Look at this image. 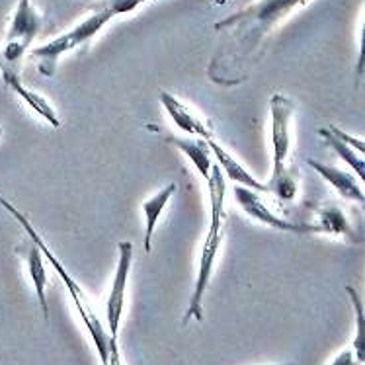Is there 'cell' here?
I'll return each mask as SVG.
<instances>
[{
  "label": "cell",
  "instance_id": "obj_12",
  "mask_svg": "<svg viewBox=\"0 0 365 365\" xmlns=\"http://www.w3.org/2000/svg\"><path fill=\"white\" fill-rule=\"evenodd\" d=\"M307 164L313 168L317 174H321L322 180H327L330 186L334 187L338 194L342 195L344 200H350V202L356 203H365V194H364V187L359 184V180L350 174V172L340 170V168H336V166H328L324 163H319V160H313V158H309Z\"/></svg>",
  "mask_w": 365,
  "mask_h": 365
},
{
  "label": "cell",
  "instance_id": "obj_7",
  "mask_svg": "<svg viewBox=\"0 0 365 365\" xmlns=\"http://www.w3.org/2000/svg\"><path fill=\"white\" fill-rule=\"evenodd\" d=\"M131 264H133V245L127 240H121L118 245V268H115L112 289H110L108 303H106V330L112 338H118L120 334V322L123 309H125V291L129 274H131Z\"/></svg>",
  "mask_w": 365,
  "mask_h": 365
},
{
  "label": "cell",
  "instance_id": "obj_15",
  "mask_svg": "<svg viewBox=\"0 0 365 365\" xmlns=\"http://www.w3.org/2000/svg\"><path fill=\"white\" fill-rule=\"evenodd\" d=\"M176 184H166L163 190H158L157 194L150 195L149 200H145L141 205L143 215H145V237H143V245H145V252H150L153 248V235L157 229V223L160 215H163L164 207L168 205L172 200V195L176 194Z\"/></svg>",
  "mask_w": 365,
  "mask_h": 365
},
{
  "label": "cell",
  "instance_id": "obj_25",
  "mask_svg": "<svg viewBox=\"0 0 365 365\" xmlns=\"http://www.w3.org/2000/svg\"><path fill=\"white\" fill-rule=\"evenodd\" d=\"M145 2H149V0H143V4H145Z\"/></svg>",
  "mask_w": 365,
  "mask_h": 365
},
{
  "label": "cell",
  "instance_id": "obj_9",
  "mask_svg": "<svg viewBox=\"0 0 365 365\" xmlns=\"http://www.w3.org/2000/svg\"><path fill=\"white\" fill-rule=\"evenodd\" d=\"M160 104L166 110V113L170 115V120L180 127L184 133L190 137H202V139H213V127L209 121H205L200 113L192 110L190 106H186L182 100L170 94V92H160Z\"/></svg>",
  "mask_w": 365,
  "mask_h": 365
},
{
  "label": "cell",
  "instance_id": "obj_2",
  "mask_svg": "<svg viewBox=\"0 0 365 365\" xmlns=\"http://www.w3.org/2000/svg\"><path fill=\"white\" fill-rule=\"evenodd\" d=\"M295 113V102L289 96L277 92L269 100L272 115V149H274V172L266 184L268 194H274L282 202L295 200L299 192V172L289 166L291 153V120Z\"/></svg>",
  "mask_w": 365,
  "mask_h": 365
},
{
  "label": "cell",
  "instance_id": "obj_16",
  "mask_svg": "<svg viewBox=\"0 0 365 365\" xmlns=\"http://www.w3.org/2000/svg\"><path fill=\"white\" fill-rule=\"evenodd\" d=\"M168 143H172L187 160H192L195 170L202 174V178H209L213 163H211V150H209L205 139L197 141L192 137H168Z\"/></svg>",
  "mask_w": 365,
  "mask_h": 365
},
{
  "label": "cell",
  "instance_id": "obj_4",
  "mask_svg": "<svg viewBox=\"0 0 365 365\" xmlns=\"http://www.w3.org/2000/svg\"><path fill=\"white\" fill-rule=\"evenodd\" d=\"M115 18V12L112 10V6L106 2L104 6H100L98 10H94L92 14L86 16L82 22H78L75 28H71L65 34H61L51 41L39 45L31 51V57L38 61L39 73L43 76H53L55 75V68H57V63L65 55V53L73 51V49H78L84 43H88L90 39H94L102 31L106 24L112 22Z\"/></svg>",
  "mask_w": 365,
  "mask_h": 365
},
{
  "label": "cell",
  "instance_id": "obj_8",
  "mask_svg": "<svg viewBox=\"0 0 365 365\" xmlns=\"http://www.w3.org/2000/svg\"><path fill=\"white\" fill-rule=\"evenodd\" d=\"M235 200L239 203L242 211L246 215L258 221L262 225H268L276 231H285V232H295V235H319L314 223H295V221H289L282 215H276L272 209L262 202L258 192L254 190H248V187L235 186Z\"/></svg>",
  "mask_w": 365,
  "mask_h": 365
},
{
  "label": "cell",
  "instance_id": "obj_22",
  "mask_svg": "<svg viewBox=\"0 0 365 365\" xmlns=\"http://www.w3.org/2000/svg\"><path fill=\"white\" fill-rule=\"evenodd\" d=\"M229 0H215V4H227Z\"/></svg>",
  "mask_w": 365,
  "mask_h": 365
},
{
  "label": "cell",
  "instance_id": "obj_5",
  "mask_svg": "<svg viewBox=\"0 0 365 365\" xmlns=\"http://www.w3.org/2000/svg\"><path fill=\"white\" fill-rule=\"evenodd\" d=\"M43 18L31 0H18V6L12 16V22L6 34V45L0 51V61L10 67H20L24 55L30 51L34 39L38 38Z\"/></svg>",
  "mask_w": 365,
  "mask_h": 365
},
{
  "label": "cell",
  "instance_id": "obj_21",
  "mask_svg": "<svg viewBox=\"0 0 365 365\" xmlns=\"http://www.w3.org/2000/svg\"><path fill=\"white\" fill-rule=\"evenodd\" d=\"M330 365H364V364L356 358V354H354L351 348H346V350H342L338 356H336L334 361H332Z\"/></svg>",
  "mask_w": 365,
  "mask_h": 365
},
{
  "label": "cell",
  "instance_id": "obj_1",
  "mask_svg": "<svg viewBox=\"0 0 365 365\" xmlns=\"http://www.w3.org/2000/svg\"><path fill=\"white\" fill-rule=\"evenodd\" d=\"M307 0H252L237 14L215 24L223 34L207 73L211 81L223 86L245 82L266 49V39L277 24Z\"/></svg>",
  "mask_w": 365,
  "mask_h": 365
},
{
  "label": "cell",
  "instance_id": "obj_13",
  "mask_svg": "<svg viewBox=\"0 0 365 365\" xmlns=\"http://www.w3.org/2000/svg\"><path fill=\"white\" fill-rule=\"evenodd\" d=\"M205 143H207L209 150L215 155L217 164L221 166V170L227 174V178L231 180V182H235L237 186L254 190V192H268V190H266V184H260L258 180L254 178L252 174L245 168V164H240L229 150L225 149L221 143H217L215 137H213V139H207Z\"/></svg>",
  "mask_w": 365,
  "mask_h": 365
},
{
  "label": "cell",
  "instance_id": "obj_3",
  "mask_svg": "<svg viewBox=\"0 0 365 365\" xmlns=\"http://www.w3.org/2000/svg\"><path fill=\"white\" fill-rule=\"evenodd\" d=\"M0 205L6 209L10 215L14 217L18 223L22 225V229L28 232V237H30V239L34 240V242H36L39 248H41L45 260L51 264L53 268H55V272H57L61 279H63V284L67 285V291L71 293V297H73V303H75L76 311H78V314H81L82 322H84V327H86V330H88L90 338H92V342H94V346H96L98 356H100V359H102V365H104L106 359H108V348H110V338H112V336L108 334V330H106V327L102 324V321H100L96 309L92 307V303H90V299L86 297L84 289H82L81 285H78V282H76L75 277L68 274V269L63 266V262L57 258V254L53 252L51 246L45 242L43 237H41L38 231H36V227L30 223V219L24 215L20 209H16L12 203L8 202V200H4L2 195H0Z\"/></svg>",
  "mask_w": 365,
  "mask_h": 365
},
{
  "label": "cell",
  "instance_id": "obj_11",
  "mask_svg": "<svg viewBox=\"0 0 365 365\" xmlns=\"http://www.w3.org/2000/svg\"><path fill=\"white\" fill-rule=\"evenodd\" d=\"M0 73H2V81H4V84H6L8 88L22 98L24 102L30 106L34 112L39 113L49 125L61 127L59 113L55 112V108L51 106V102H47L41 94L36 92V90H30L24 86L22 78H20V73H18V67H10V65L0 61Z\"/></svg>",
  "mask_w": 365,
  "mask_h": 365
},
{
  "label": "cell",
  "instance_id": "obj_6",
  "mask_svg": "<svg viewBox=\"0 0 365 365\" xmlns=\"http://www.w3.org/2000/svg\"><path fill=\"white\" fill-rule=\"evenodd\" d=\"M223 242V227H209L207 239L202 246V254H200V266H197V277H195L194 293L190 297V305L184 314V324L190 321H203V297L207 293L209 279H211V272L215 266V258L219 254Z\"/></svg>",
  "mask_w": 365,
  "mask_h": 365
},
{
  "label": "cell",
  "instance_id": "obj_20",
  "mask_svg": "<svg viewBox=\"0 0 365 365\" xmlns=\"http://www.w3.org/2000/svg\"><path fill=\"white\" fill-rule=\"evenodd\" d=\"M104 365H123V359H121V351H120V344H118V338H110L108 359H106Z\"/></svg>",
  "mask_w": 365,
  "mask_h": 365
},
{
  "label": "cell",
  "instance_id": "obj_17",
  "mask_svg": "<svg viewBox=\"0 0 365 365\" xmlns=\"http://www.w3.org/2000/svg\"><path fill=\"white\" fill-rule=\"evenodd\" d=\"M319 133H321L322 139L328 143V147L334 150L336 155L342 158L344 163L348 164L351 170L356 172V178H358L359 182H364V180H365V160H364V157H361V155H358V153L351 149V147H348L346 143L340 141V139H338L336 135L330 133L328 129H321Z\"/></svg>",
  "mask_w": 365,
  "mask_h": 365
},
{
  "label": "cell",
  "instance_id": "obj_23",
  "mask_svg": "<svg viewBox=\"0 0 365 365\" xmlns=\"http://www.w3.org/2000/svg\"><path fill=\"white\" fill-rule=\"evenodd\" d=\"M276 365H297V364H293V361H289V364H276Z\"/></svg>",
  "mask_w": 365,
  "mask_h": 365
},
{
  "label": "cell",
  "instance_id": "obj_18",
  "mask_svg": "<svg viewBox=\"0 0 365 365\" xmlns=\"http://www.w3.org/2000/svg\"><path fill=\"white\" fill-rule=\"evenodd\" d=\"M346 293L350 295L354 313H356V334L351 340V350L356 354V358L364 364L365 361V314H364V301L359 297V293L351 285H346Z\"/></svg>",
  "mask_w": 365,
  "mask_h": 365
},
{
  "label": "cell",
  "instance_id": "obj_14",
  "mask_svg": "<svg viewBox=\"0 0 365 365\" xmlns=\"http://www.w3.org/2000/svg\"><path fill=\"white\" fill-rule=\"evenodd\" d=\"M319 221L314 223L317 231L322 235H334V237H344L350 242H361V237L356 235V231L351 229L348 217L344 213L342 207H338L334 203H327L319 209Z\"/></svg>",
  "mask_w": 365,
  "mask_h": 365
},
{
  "label": "cell",
  "instance_id": "obj_24",
  "mask_svg": "<svg viewBox=\"0 0 365 365\" xmlns=\"http://www.w3.org/2000/svg\"><path fill=\"white\" fill-rule=\"evenodd\" d=\"M2 135H4V129H2V127H0V137H2Z\"/></svg>",
  "mask_w": 365,
  "mask_h": 365
},
{
  "label": "cell",
  "instance_id": "obj_10",
  "mask_svg": "<svg viewBox=\"0 0 365 365\" xmlns=\"http://www.w3.org/2000/svg\"><path fill=\"white\" fill-rule=\"evenodd\" d=\"M16 252H18V256L28 266V274H30L31 284H34V289H36L39 309L43 313L45 322H49V305H47V285H49V277H47V272H45L43 252H41V248L30 237H28V240L22 246L16 248Z\"/></svg>",
  "mask_w": 365,
  "mask_h": 365
},
{
  "label": "cell",
  "instance_id": "obj_19",
  "mask_svg": "<svg viewBox=\"0 0 365 365\" xmlns=\"http://www.w3.org/2000/svg\"><path fill=\"white\" fill-rule=\"evenodd\" d=\"M328 131H330V133H332V135H336V137H338L340 141L346 143L348 147H351V149L356 150L358 155H361V157H364V153H365V143L361 141L359 137H354V135H348V133H346V131H344V129H340V127H338V125H330V127H328Z\"/></svg>",
  "mask_w": 365,
  "mask_h": 365
}]
</instances>
